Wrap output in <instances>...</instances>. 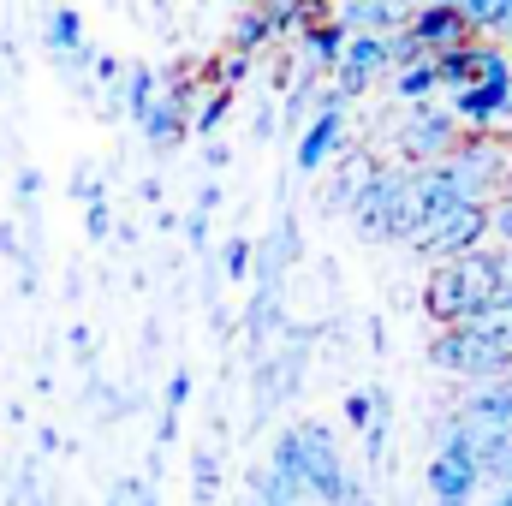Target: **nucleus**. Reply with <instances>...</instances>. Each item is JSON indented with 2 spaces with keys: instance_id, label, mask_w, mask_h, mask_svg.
I'll return each mask as SVG.
<instances>
[{
  "instance_id": "412c9836",
  "label": "nucleus",
  "mask_w": 512,
  "mask_h": 506,
  "mask_svg": "<svg viewBox=\"0 0 512 506\" xmlns=\"http://www.w3.org/2000/svg\"><path fill=\"white\" fill-rule=\"evenodd\" d=\"M489 227H495V239H501V251H512V197H501V203L489 209Z\"/></svg>"
},
{
  "instance_id": "423d86ee",
  "label": "nucleus",
  "mask_w": 512,
  "mask_h": 506,
  "mask_svg": "<svg viewBox=\"0 0 512 506\" xmlns=\"http://www.w3.org/2000/svg\"><path fill=\"white\" fill-rule=\"evenodd\" d=\"M459 137H465V126H459L447 108H429V102H417V108H411V120L399 126V149H405V161H417V167H435V161H447V155L459 149Z\"/></svg>"
},
{
  "instance_id": "7ed1b4c3",
  "label": "nucleus",
  "mask_w": 512,
  "mask_h": 506,
  "mask_svg": "<svg viewBox=\"0 0 512 506\" xmlns=\"http://www.w3.org/2000/svg\"><path fill=\"white\" fill-rule=\"evenodd\" d=\"M346 215L370 245H411V167H370Z\"/></svg>"
},
{
  "instance_id": "f3484780",
  "label": "nucleus",
  "mask_w": 512,
  "mask_h": 506,
  "mask_svg": "<svg viewBox=\"0 0 512 506\" xmlns=\"http://www.w3.org/2000/svg\"><path fill=\"white\" fill-rule=\"evenodd\" d=\"M251 501H256V506H304V495H298L292 483H280V477L262 465V471L251 477Z\"/></svg>"
},
{
  "instance_id": "1a4fd4ad",
  "label": "nucleus",
  "mask_w": 512,
  "mask_h": 506,
  "mask_svg": "<svg viewBox=\"0 0 512 506\" xmlns=\"http://www.w3.org/2000/svg\"><path fill=\"white\" fill-rule=\"evenodd\" d=\"M387 72H393V36H352L346 54H340V66H334V90L352 102L376 78H387Z\"/></svg>"
},
{
  "instance_id": "aec40b11",
  "label": "nucleus",
  "mask_w": 512,
  "mask_h": 506,
  "mask_svg": "<svg viewBox=\"0 0 512 506\" xmlns=\"http://www.w3.org/2000/svg\"><path fill=\"white\" fill-rule=\"evenodd\" d=\"M221 262H227L233 280H245V274H251V239H233V245L221 251Z\"/></svg>"
},
{
  "instance_id": "f257e3e1",
  "label": "nucleus",
  "mask_w": 512,
  "mask_h": 506,
  "mask_svg": "<svg viewBox=\"0 0 512 506\" xmlns=\"http://www.w3.org/2000/svg\"><path fill=\"white\" fill-rule=\"evenodd\" d=\"M501 298H512L507 251H501V245L471 251V256H459V262H441V268H429V280H423V316H429L435 328L477 322V316L495 310Z\"/></svg>"
},
{
  "instance_id": "4be33fe9",
  "label": "nucleus",
  "mask_w": 512,
  "mask_h": 506,
  "mask_svg": "<svg viewBox=\"0 0 512 506\" xmlns=\"http://www.w3.org/2000/svg\"><path fill=\"white\" fill-rule=\"evenodd\" d=\"M215 483H221V471H215V459L203 453V459H197V501H203V506L215 501Z\"/></svg>"
},
{
  "instance_id": "bb28decb",
  "label": "nucleus",
  "mask_w": 512,
  "mask_h": 506,
  "mask_svg": "<svg viewBox=\"0 0 512 506\" xmlns=\"http://www.w3.org/2000/svg\"><path fill=\"white\" fill-rule=\"evenodd\" d=\"M429 506H471V501H429Z\"/></svg>"
},
{
  "instance_id": "dca6fc26",
  "label": "nucleus",
  "mask_w": 512,
  "mask_h": 506,
  "mask_svg": "<svg viewBox=\"0 0 512 506\" xmlns=\"http://www.w3.org/2000/svg\"><path fill=\"white\" fill-rule=\"evenodd\" d=\"M459 6V18L471 24V36H483V30H512V0H453Z\"/></svg>"
},
{
  "instance_id": "9d476101",
  "label": "nucleus",
  "mask_w": 512,
  "mask_h": 506,
  "mask_svg": "<svg viewBox=\"0 0 512 506\" xmlns=\"http://www.w3.org/2000/svg\"><path fill=\"white\" fill-rule=\"evenodd\" d=\"M447 114H453L459 126H471V131H489L495 120H507V114H512V78L477 84V90H459Z\"/></svg>"
},
{
  "instance_id": "5701e85b",
  "label": "nucleus",
  "mask_w": 512,
  "mask_h": 506,
  "mask_svg": "<svg viewBox=\"0 0 512 506\" xmlns=\"http://www.w3.org/2000/svg\"><path fill=\"white\" fill-rule=\"evenodd\" d=\"M340 506H382V501H376V495H370L358 477H346V495H340Z\"/></svg>"
},
{
  "instance_id": "2eb2a0df",
  "label": "nucleus",
  "mask_w": 512,
  "mask_h": 506,
  "mask_svg": "<svg viewBox=\"0 0 512 506\" xmlns=\"http://www.w3.org/2000/svg\"><path fill=\"white\" fill-rule=\"evenodd\" d=\"M370 167H376V161H370L364 149H352V155L340 161V173H334V185H328V203H334V209H352V197H358V185L370 179Z\"/></svg>"
},
{
  "instance_id": "393cba45",
  "label": "nucleus",
  "mask_w": 512,
  "mask_h": 506,
  "mask_svg": "<svg viewBox=\"0 0 512 506\" xmlns=\"http://www.w3.org/2000/svg\"><path fill=\"white\" fill-rule=\"evenodd\" d=\"M489 506H512V489H495V495H489Z\"/></svg>"
},
{
  "instance_id": "4468645a",
  "label": "nucleus",
  "mask_w": 512,
  "mask_h": 506,
  "mask_svg": "<svg viewBox=\"0 0 512 506\" xmlns=\"http://www.w3.org/2000/svg\"><path fill=\"white\" fill-rule=\"evenodd\" d=\"M441 90V78H435V54H417V60H405V66H393V96L399 102H429Z\"/></svg>"
},
{
  "instance_id": "9b49d317",
  "label": "nucleus",
  "mask_w": 512,
  "mask_h": 506,
  "mask_svg": "<svg viewBox=\"0 0 512 506\" xmlns=\"http://www.w3.org/2000/svg\"><path fill=\"white\" fill-rule=\"evenodd\" d=\"M405 18H411L405 0H340L334 12V24H346L352 36H399Z\"/></svg>"
},
{
  "instance_id": "39448f33",
  "label": "nucleus",
  "mask_w": 512,
  "mask_h": 506,
  "mask_svg": "<svg viewBox=\"0 0 512 506\" xmlns=\"http://www.w3.org/2000/svg\"><path fill=\"white\" fill-rule=\"evenodd\" d=\"M489 239H495L489 209H459V215H447L441 227H429L423 239H411V251L441 268V262H459V256H471V251H489Z\"/></svg>"
},
{
  "instance_id": "0eeeda50",
  "label": "nucleus",
  "mask_w": 512,
  "mask_h": 506,
  "mask_svg": "<svg viewBox=\"0 0 512 506\" xmlns=\"http://www.w3.org/2000/svg\"><path fill=\"white\" fill-rule=\"evenodd\" d=\"M346 149V96L322 90V108L310 114V126H298V173H322L334 155Z\"/></svg>"
},
{
  "instance_id": "ddd939ff",
  "label": "nucleus",
  "mask_w": 512,
  "mask_h": 506,
  "mask_svg": "<svg viewBox=\"0 0 512 506\" xmlns=\"http://www.w3.org/2000/svg\"><path fill=\"white\" fill-rule=\"evenodd\" d=\"M346 42H352V30L346 24H334V18H310L304 24V54H310V66H340V54H346Z\"/></svg>"
},
{
  "instance_id": "20e7f679",
  "label": "nucleus",
  "mask_w": 512,
  "mask_h": 506,
  "mask_svg": "<svg viewBox=\"0 0 512 506\" xmlns=\"http://www.w3.org/2000/svg\"><path fill=\"white\" fill-rule=\"evenodd\" d=\"M429 364H435L441 376L471 381V387L512 376V352L489 346V340H483L471 322H459V328H435V340H429Z\"/></svg>"
},
{
  "instance_id": "6ab92c4d",
  "label": "nucleus",
  "mask_w": 512,
  "mask_h": 506,
  "mask_svg": "<svg viewBox=\"0 0 512 506\" xmlns=\"http://www.w3.org/2000/svg\"><path fill=\"white\" fill-rule=\"evenodd\" d=\"M227 114H233V90L221 84V90H215V102H209V108L197 114V131H215V126H221V120H227Z\"/></svg>"
},
{
  "instance_id": "a211bd4d",
  "label": "nucleus",
  "mask_w": 512,
  "mask_h": 506,
  "mask_svg": "<svg viewBox=\"0 0 512 506\" xmlns=\"http://www.w3.org/2000/svg\"><path fill=\"white\" fill-rule=\"evenodd\" d=\"M340 411H346V423H352V429H370V423H376V393H370V387H358V393H346V405H340Z\"/></svg>"
},
{
  "instance_id": "f8f14e48",
  "label": "nucleus",
  "mask_w": 512,
  "mask_h": 506,
  "mask_svg": "<svg viewBox=\"0 0 512 506\" xmlns=\"http://www.w3.org/2000/svg\"><path fill=\"white\" fill-rule=\"evenodd\" d=\"M471 429H512V376H501V381H483V387H471L459 405H453Z\"/></svg>"
},
{
  "instance_id": "b1692460",
  "label": "nucleus",
  "mask_w": 512,
  "mask_h": 506,
  "mask_svg": "<svg viewBox=\"0 0 512 506\" xmlns=\"http://www.w3.org/2000/svg\"><path fill=\"white\" fill-rule=\"evenodd\" d=\"M185 393H191V376H173V387H167V405H185Z\"/></svg>"
},
{
  "instance_id": "cd10ccee",
  "label": "nucleus",
  "mask_w": 512,
  "mask_h": 506,
  "mask_svg": "<svg viewBox=\"0 0 512 506\" xmlns=\"http://www.w3.org/2000/svg\"><path fill=\"white\" fill-rule=\"evenodd\" d=\"M507 48H512V30H507Z\"/></svg>"
},
{
  "instance_id": "a878e982",
  "label": "nucleus",
  "mask_w": 512,
  "mask_h": 506,
  "mask_svg": "<svg viewBox=\"0 0 512 506\" xmlns=\"http://www.w3.org/2000/svg\"><path fill=\"white\" fill-rule=\"evenodd\" d=\"M405 6H411V12H417V6H453V0H405Z\"/></svg>"
},
{
  "instance_id": "f03ea898",
  "label": "nucleus",
  "mask_w": 512,
  "mask_h": 506,
  "mask_svg": "<svg viewBox=\"0 0 512 506\" xmlns=\"http://www.w3.org/2000/svg\"><path fill=\"white\" fill-rule=\"evenodd\" d=\"M268 471H274L280 483H292L304 501H322V506H340L346 477H352L346 459H340L334 429L316 423V417H298V423H286V429L274 435V447H268Z\"/></svg>"
},
{
  "instance_id": "6e6552de",
  "label": "nucleus",
  "mask_w": 512,
  "mask_h": 506,
  "mask_svg": "<svg viewBox=\"0 0 512 506\" xmlns=\"http://www.w3.org/2000/svg\"><path fill=\"white\" fill-rule=\"evenodd\" d=\"M435 78H441V90H477V84H495V78H512L507 54L495 48V42H465V48H447V54H435Z\"/></svg>"
}]
</instances>
